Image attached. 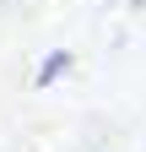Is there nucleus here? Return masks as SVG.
Segmentation results:
<instances>
[{"label": "nucleus", "instance_id": "f257e3e1", "mask_svg": "<svg viewBox=\"0 0 146 152\" xmlns=\"http://www.w3.org/2000/svg\"><path fill=\"white\" fill-rule=\"evenodd\" d=\"M65 71H70V49H49L43 60H38V71H33V82H38V87H49V82H60Z\"/></svg>", "mask_w": 146, "mask_h": 152}]
</instances>
